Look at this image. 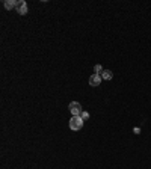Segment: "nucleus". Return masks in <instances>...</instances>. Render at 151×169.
Segmentation results:
<instances>
[{
	"mask_svg": "<svg viewBox=\"0 0 151 169\" xmlns=\"http://www.w3.org/2000/svg\"><path fill=\"white\" fill-rule=\"evenodd\" d=\"M83 124H85V119H83L82 116H71L68 125H70V128H71L73 131H79V130H82Z\"/></svg>",
	"mask_w": 151,
	"mask_h": 169,
	"instance_id": "f257e3e1",
	"label": "nucleus"
},
{
	"mask_svg": "<svg viewBox=\"0 0 151 169\" xmlns=\"http://www.w3.org/2000/svg\"><path fill=\"white\" fill-rule=\"evenodd\" d=\"M68 109H70V112H71V115L73 116H80L82 115V104L80 103H77V101H73V103H70V106H68Z\"/></svg>",
	"mask_w": 151,
	"mask_h": 169,
	"instance_id": "f03ea898",
	"label": "nucleus"
},
{
	"mask_svg": "<svg viewBox=\"0 0 151 169\" xmlns=\"http://www.w3.org/2000/svg\"><path fill=\"white\" fill-rule=\"evenodd\" d=\"M15 8H17V12H18L20 15H26V14H27V3L24 2V0H18Z\"/></svg>",
	"mask_w": 151,
	"mask_h": 169,
	"instance_id": "7ed1b4c3",
	"label": "nucleus"
},
{
	"mask_svg": "<svg viewBox=\"0 0 151 169\" xmlns=\"http://www.w3.org/2000/svg\"><path fill=\"white\" fill-rule=\"evenodd\" d=\"M101 80H103V79H101V76L94 73V74L89 77V85H91V86H98V85L101 83Z\"/></svg>",
	"mask_w": 151,
	"mask_h": 169,
	"instance_id": "20e7f679",
	"label": "nucleus"
},
{
	"mask_svg": "<svg viewBox=\"0 0 151 169\" xmlns=\"http://www.w3.org/2000/svg\"><path fill=\"white\" fill-rule=\"evenodd\" d=\"M100 76H101L103 80H112V79H113V73H112L110 70H103V73H101Z\"/></svg>",
	"mask_w": 151,
	"mask_h": 169,
	"instance_id": "39448f33",
	"label": "nucleus"
},
{
	"mask_svg": "<svg viewBox=\"0 0 151 169\" xmlns=\"http://www.w3.org/2000/svg\"><path fill=\"white\" fill-rule=\"evenodd\" d=\"M3 6H5L8 11H11L12 8L17 6V2H15V0H5V2H3Z\"/></svg>",
	"mask_w": 151,
	"mask_h": 169,
	"instance_id": "423d86ee",
	"label": "nucleus"
},
{
	"mask_svg": "<svg viewBox=\"0 0 151 169\" xmlns=\"http://www.w3.org/2000/svg\"><path fill=\"white\" fill-rule=\"evenodd\" d=\"M94 71H95V74H101L103 73V67L101 65H95L94 67Z\"/></svg>",
	"mask_w": 151,
	"mask_h": 169,
	"instance_id": "0eeeda50",
	"label": "nucleus"
},
{
	"mask_svg": "<svg viewBox=\"0 0 151 169\" xmlns=\"http://www.w3.org/2000/svg\"><path fill=\"white\" fill-rule=\"evenodd\" d=\"M80 116H82L83 119H88V118H89V113H88V112H82V115H80Z\"/></svg>",
	"mask_w": 151,
	"mask_h": 169,
	"instance_id": "6e6552de",
	"label": "nucleus"
}]
</instances>
